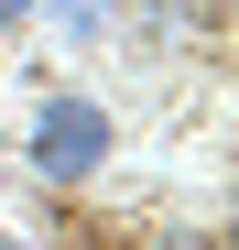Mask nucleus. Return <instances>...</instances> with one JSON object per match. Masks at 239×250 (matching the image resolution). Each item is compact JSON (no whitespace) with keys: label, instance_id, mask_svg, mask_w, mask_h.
<instances>
[{"label":"nucleus","instance_id":"f257e3e1","mask_svg":"<svg viewBox=\"0 0 239 250\" xmlns=\"http://www.w3.org/2000/svg\"><path fill=\"white\" fill-rule=\"evenodd\" d=\"M22 152H33V174H44V185H87L98 163H109V109H98V98H76V87H55L44 109H33Z\"/></svg>","mask_w":239,"mask_h":250},{"label":"nucleus","instance_id":"f03ea898","mask_svg":"<svg viewBox=\"0 0 239 250\" xmlns=\"http://www.w3.org/2000/svg\"><path fill=\"white\" fill-rule=\"evenodd\" d=\"M33 11H44V0H0V33H11V22H33Z\"/></svg>","mask_w":239,"mask_h":250}]
</instances>
